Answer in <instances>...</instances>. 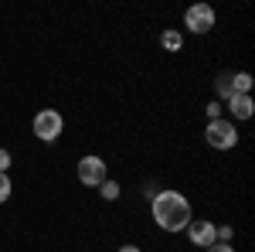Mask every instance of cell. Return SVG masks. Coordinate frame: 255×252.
I'll return each mask as SVG.
<instances>
[{
	"instance_id": "cell-2",
	"label": "cell",
	"mask_w": 255,
	"mask_h": 252,
	"mask_svg": "<svg viewBox=\"0 0 255 252\" xmlns=\"http://www.w3.org/2000/svg\"><path fill=\"white\" fill-rule=\"evenodd\" d=\"M204 140H208V147H215V150H235L238 147V130H235L232 119H211L208 130H204Z\"/></svg>"
},
{
	"instance_id": "cell-17",
	"label": "cell",
	"mask_w": 255,
	"mask_h": 252,
	"mask_svg": "<svg viewBox=\"0 0 255 252\" xmlns=\"http://www.w3.org/2000/svg\"><path fill=\"white\" fill-rule=\"evenodd\" d=\"M119 252H143V249H139V246H123Z\"/></svg>"
},
{
	"instance_id": "cell-12",
	"label": "cell",
	"mask_w": 255,
	"mask_h": 252,
	"mask_svg": "<svg viewBox=\"0 0 255 252\" xmlns=\"http://www.w3.org/2000/svg\"><path fill=\"white\" fill-rule=\"evenodd\" d=\"M204 113H208V123H211V119H221V106H218V102H208Z\"/></svg>"
},
{
	"instance_id": "cell-13",
	"label": "cell",
	"mask_w": 255,
	"mask_h": 252,
	"mask_svg": "<svg viewBox=\"0 0 255 252\" xmlns=\"http://www.w3.org/2000/svg\"><path fill=\"white\" fill-rule=\"evenodd\" d=\"M232 225H218V242H228V239H232Z\"/></svg>"
},
{
	"instance_id": "cell-16",
	"label": "cell",
	"mask_w": 255,
	"mask_h": 252,
	"mask_svg": "<svg viewBox=\"0 0 255 252\" xmlns=\"http://www.w3.org/2000/svg\"><path fill=\"white\" fill-rule=\"evenodd\" d=\"M218 92H221V96H225V99L232 96V85H228V75H225V78H221V82H218Z\"/></svg>"
},
{
	"instance_id": "cell-7",
	"label": "cell",
	"mask_w": 255,
	"mask_h": 252,
	"mask_svg": "<svg viewBox=\"0 0 255 252\" xmlns=\"http://www.w3.org/2000/svg\"><path fill=\"white\" fill-rule=\"evenodd\" d=\"M228 113H232V123L235 119H252V113H255L252 96H228Z\"/></svg>"
},
{
	"instance_id": "cell-9",
	"label": "cell",
	"mask_w": 255,
	"mask_h": 252,
	"mask_svg": "<svg viewBox=\"0 0 255 252\" xmlns=\"http://www.w3.org/2000/svg\"><path fill=\"white\" fill-rule=\"evenodd\" d=\"M160 44H163L167 51H180V48H184V34L170 27V31H163V34H160Z\"/></svg>"
},
{
	"instance_id": "cell-4",
	"label": "cell",
	"mask_w": 255,
	"mask_h": 252,
	"mask_svg": "<svg viewBox=\"0 0 255 252\" xmlns=\"http://www.w3.org/2000/svg\"><path fill=\"white\" fill-rule=\"evenodd\" d=\"M215 7H208V3H191L187 7V14H184V27L187 31H194V34H208L211 27H215Z\"/></svg>"
},
{
	"instance_id": "cell-11",
	"label": "cell",
	"mask_w": 255,
	"mask_h": 252,
	"mask_svg": "<svg viewBox=\"0 0 255 252\" xmlns=\"http://www.w3.org/2000/svg\"><path fill=\"white\" fill-rule=\"evenodd\" d=\"M10 191H14V188H10V177H7V174H0V205H3V201L10 198Z\"/></svg>"
},
{
	"instance_id": "cell-10",
	"label": "cell",
	"mask_w": 255,
	"mask_h": 252,
	"mask_svg": "<svg viewBox=\"0 0 255 252\" xmlns=\"http://www.w3.org/2000/svg\"><path fill=\"white\" fill-rule=\"evenodd\" d=\"M99 194H102L106 201H116V198H119V184H116V181H109V177H106V181L99 184Z\"/></svg>"
},
{
	"instance_id": "cell-14",
	"label": "cell",
	"mask_w": 255,
	"mask_h": 252,
	"mask_svg": "<svg viewBox=\"0 0 255 252\" xmlns=\"http://www.w3.org/2000/svg\"><path fill=\"white\" fill-rule=\"evenodd\" d=\"M7 167H10V154L0 147V174H7Z\"/></svg>"
},
{
	"instance_id": "cell-15",
	"label": "cell",
	"mask_w": 255,
	"mask_h": 252,
	"mask_svg": "<svg viewBox=\"0 0 255 252\" xmlns=\"http://www.w3.org/2000/svg\"><path fill=\"white\" fill-rule=\"evenodd\" d=\"M208 252H235V246H228V242H215V246H208Z\"/></svg>"
},
{
	"instance_id": "cell-3",
	"label": "cell",
	"mask_w": 255,
	"mask_h": 252,
	"mask_svg": "<svg viewBox=\"0 0 255 252\" xmlns=\"http://www.w3.org/2000/svg\"><path fill=\"white\" fill-rule=\"evenodd\" d=\"M31 126H34V136H38V140L55 143V140L61 136V130H65V116H61L58 109H41Z\"/></svg>"
},
{
	"instance_id": "cell-6",
	"label": "cell",
	"mask_w": 255,
	"mask_h": 252,
	"mask_svg": "<svg viewBox=\"0 0 255 252\" xmlns=\"http://www.w3.org/2000/svg\"><path fill=\"white\" fill-rule=\"evenodd\" d=\"M79 181L85 184V188H99L102 181H106V160L96 154L82 157L79 160Z\"/></svg>"
},
{
	"instance_id": "cell-1",
	"label": "cell",
	"mask_w": 255,
	"mask_h": 252,
	"mask_svg": "<svg viewBox=\"0 0 255 252\" xmlns=\"http://www.w3.org/2000/svg\"><path fill=\"white\" fill-rule=\"evenodd\" d=\"M150 208H153V222L163 232H184L191 225V218H194L191 215V201L180 191H157Z\"/></svg>"
},
{
	"instance_id": "cell-5",
	"label": "cell",
	"mask_w": 255,
	"mask_h": 252,
	"mask_svg": "<svg viewBox=\"0 0 255 252\" xmlns=\"http://www.w3.org/2000/svg\"><path fill=\"white\" fill-rule=\"evenodd\" d=\"M187 239H191V246H197V249H208V246H215V242H218V225H215V222H208V218H191V225H187Z\"/></svg>"
},
{
	"instance_id": "cell-8",
	"label": "cell",
	"mask_w": 255,
	"mask_h": 252,
	"mask_svg": "<svg viewBox=\"0 0 255 252\" xmlns=\"http://www.w3.org/2000/svg\"><path fill=\"white\" fill-rule=\"evenodd\" d=\"M228 85H232V96H249L255 82L249 72H235V75H228Z\"/></svg>"
}]
</instances>
